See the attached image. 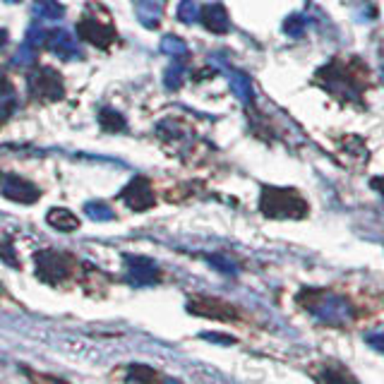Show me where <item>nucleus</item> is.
Returning a JSON list of instances; mask_svg holds the SVG:
<instances>
[{
	"mask_svg": "<svg viewBox=\"0 0 384 384\" xmlns=\"http://www.w3.org/2000/svg\"><path fill=\"white\" fill-rule=\"evenodd\" d=\"M125 202L132 209H144L152 204V195H149V185L142 178H137L132 185L125 190Z\"/></svg>",
	"mask_w": 384,
	"mask_h": 384,
	"instance_id": "f257e3e1",
	"label": "nucleus"
},
{
	"mask_svg": "<svg viewBox=\"0 0 384 384\" xmlns=\"http://www.w3.org/2000/svg\"><path fill=\"white\" fill-rule=\"evenodd\" d=\"M49 224L60 228V231H70V228H77V219L65 209H53L49 214Z\"/></svg>",
	"mask_w": 384,
	"mask_h": 384,
	"instance_id": "f03ea898",
	"label": "nucleus"
}]
</instances>
